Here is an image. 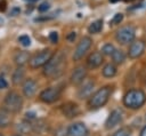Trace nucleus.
Returning <instances> with one entry per match:
<instances>
[{
	"label": "nucleus",
	"mask_w": 146,
	"mask_h": 136,
	"mask_svg": "<svg viewBox=\"0 0 146 136\" xmlns=\"http://www.w3.org/2000/svg\"><path fill=\"white\" fill-rule=\"evenodd\" d=\"M65 54L63 51H58L52 55L49 62L43 66V74L46 77H57L63 72L65 66Z\"/></svg>",
	"instance_id": "obj_1"
},
{
	"label": "nucleus",
	"mask_w": 146,
	"mask_h": 136,
	"mask_svg": "<svg viewBox=\"0 0 146 136\" xmlns=\"http://www.w3.org/2000/svg\"><path fill=\"white\" fill-rule=\"evenodd\" d=\"M146 102V94L141 89H130L123 96V104L130 110L140 109Z\"/></svg>",
	"instance_id": "obj_2"
},
{
	"label": "nucleus",
	"mask_w": 146,
	"mask_h": 136,
	"mask_svg": "<svg viewBox=\"0 0 146 136\" xmlns=\"http://www.w3.org/2000/svg\"><path fill=\"white\" fill-rule=\"evenodd\" d=\"M112 93H113V87L112 86H104V87L99 88L98 90H96L89 97V101H88L89 107L91 110L100 109L102 106H104L107 103Z\"/></svg>",
	"instance_id": "obj_3"
},
{
	"label": "nucleus",
	"mask_w": 146,
	"mask_h": 136,
	"mask_svg": "<svg viewBox=\"0 0 146 136\" xmlns=\"http://www.w3.org/2000/svg\"><path fill=\"white\" fill-rule=\"evenodd\" d=\"M23 107V98L16 91H10L6 95L3 99V109L10 113H17Z\"/></svg>",
	"instance_id": "obj_4"
},
{
	"label": "nucleus",
	"mask_w": 146,
	"mask_h": 136,
	"mask_svg": "<svg viewBox=\"0 0 146 136\" xmlns=\"http://www.w3.org/2000/svg\"><path fill=\"white\" fill-rule=\"evenodd\" d=\"M135 37H136V30L131 25L122 26L115 33V39L121 45H129V43H131L133 41Z\"/></svg>",
	"instance_id": "obj_5"
},
{
	"label": "nucleus",
	"mask_w": 146,
	"mask_h": 136,
	"mask_svg": "<svg viewBox=\"0 0 146 136\" xmlns=\"http://www.w3.org/2000/svg\"><path fill=\"white\" fill-rule=\"evenodd\" d=\"M51 57H52V51L50 49H44L35 54L33 57H31L29 61V64L32 69H38V67L44 66Z\"/></svg>",
	"instance_id": "obj_6"
},
{
	"label": "nucleus",
	"mask_w": 146,
	"mask_h": 136,
	"mask_svg": "<svg viewBox=\"0 0 146 136\" xmlns=\"http://www.w3.org/2000/svg\"><path fill=\"white\" fill-rule=\"evenodd\" d=\"M91 45H92V40H91V38H89V37H83L80 41H79V43L76 45V48L74 49V53H73V61H80L84 55H86V53L89 50V48L91 47Z\"/></svg>",
	"instance_id": "obj_7"
},
{
	"label": "nucleus",
	"mask_w": 146,
	"mask_h": 136,
	"mask_svg": "<svg viewBox=\"0 0 146 136\" xmlns=\"http://www.w3.org/2000/svg\"><path fill=\"white\" fill-rule=\"evenodd\" d=\"M59 96H60V89L57 88V87H49V88H46V89H43V90L40 93V95H39L40 99H41L43 103H48V104L56 102V101L59 98Z\"/></svg>",
	"instance_id": "obj_8"
},
{
	"label": "nucleus",
	"mask_w": 146,
	"mask_h": 136,
	"mask_svg": "<svg viewBox=\"0 0 146 136\" xmlns=\"http://www.w3.org/2000/svg\"><path fill=\"white\" fill-rule=\"evenodd\" d=\"M145 48H146V43L143 41V40H136V41H132L130 43V47L128 49V56L132 59L135 58H138L140 57L144 51H145Z\"/></svg>",
	"instance_id": "obj_9"
},
{
	"label": "nucleus",
	"mask_w": 146,
	"mask_h": 136,
	"mask_svg": "<svg viewBox=\"0 0 146 136\" xmlns=\"http://www.w3.org/2000/svg\"><path fill=\"white\" fill-rule=\"evenodd\" d=\"M122 120H123V112H122V110L115 109V110H113L108 114V117H107V119L105 121V128L106 129H112L115 126H117Z\"/></svg>",
	"instance_id": "obj_10"
},
{
	"label": "nucleus",
	"mask_w": 146,
	"mask_h": 136,
	"mask_svg": "<svg viewBox=\"0 0 146 136\" xmlns=\"http://www.w3.org/2000/svg\"><path fill=\"white\" fill-rule=\"evenodd\" d=\"M88 128L83 122H74L67 128V136H87Z\"/></svg>",
	"instance_id": "obj_11"
},
{
	"label": "nucleus",
	"mask_w": 146,
	"mask_h": 136,
	"mask_svg": "<svg viewBox=\"0 0 146 136\" xmlns=\"http://www.w3.org/2000/svg\"><path fill=\"white\" fill-rule=\"evenodd\" d=\"M86 75H87V69H86V66H83V65L76 66L73 70L72 74H71V82L73 85H80L86 79Z\"/></svg>",
	"instance_id": "obj_12"
},
{
	"label": "nucleus",
	"mask_w": 146,
	"mask_h": 136,
	"mask_svg": "<svg viewBox=\"0 0 146 136\" xmlns=\"http://www.w3.org/2000/svg\"><path fill=\"white\" fill-rule=\"evenodd\" d=\"M104 62V57H103V54L99 53V51H94L91 53L88 58H87V66L91 70L94 69H97L102 65V63Z\"/></svg>",
	"instance_id": "obj_13"
},
{
	"label": "nucleus",
	"mask_w": 146,
	"mask_h": 136,
	"mask_svg": "<svg viewBox=\"0 0 146 136\" xmlns=\"http://www.w3.org/2000/svg\"><path fill=\"white\" fill-rule=\"evenodd\" d=\"M36 88H38L36 82H35L33 79L29 78V79H26V80L23 82V88H22V90H23L24 96L30 98V97H33V96H34V94L36 93Z\"/></svg>",
	"instance_id": "obj_14"
},
{
	"label": "nucleus",
	"mask_w": 146,
	"mask_h": 136,
	"mask_svg": "<svg viewBox=\"0 0 146 136\" xmlns=\"http://www.w3.org/2000/svg\"><path fill=\"white\" fill-rule=\"evenodd\" d=\"M94 86L95 83L92 81H88L86 83L82 85V87L79 89L78 91V96L79 98L83 99V98H87V97H90L92 95V89H94Z\"/></svg>",
	"instance_id": "obj_15"
},
{
	"label": "nucleus",
	"mask_w": 146,
	"mask_h": 136,
	"mask_svg": "<svg viewBox=\"0 0 146 136\" xmlns=\"http://www.w3.org/2000/svg\"><path fill=\"white\" fill-rule=\"evenodd\" d=\"M63 113L68 117V118H72V117H75L78 113H79V109H78V105L76 104H73V103H67V104H64L63 107Z\"/></svg>",
	"instance_id": "obj_16"
},
{
	"label": "nucleus",
	"mask_w": 146,
	"mask_h": 136,
	"mask_svg": "<svg viewBox=\"0 0 146 136\" xmlns=\"http://www.w3.org/2000/svg\"><path fill=\"white\" fill-rule=\"evenodd\" d=\"M14 61H15V63H16L17 65L23 66L26 62L30 61V55H29L27 51H25V50H21V51H18V53L15 55Z\"/></svg>",
	"instance_id": "obj_17"
},
{
	"label": "nucleus",
	"mask_w": 146,
	"mask_h": 136,
	"mask_svg": "<svg viewBox=\"0 0 146 136\" xmlns=\"http://www.w3.org/2000/svg\"><path fill=\"white\" fill-rule=\"evenodd\" d=\"M24 77H25V71H24V69H23V66H17V69L14 71V73H13V78H11V80H13V83L14 85H19L23 80H24Z\"/></svg>",
	"instance_id": "obj_18"
},
{
	"label": "nucleus",
	"mask_w": 146,
	"mask_h": 136,
	"mask_svg": "<svg viewBox=\"0 0 146 136\" xmlns=\"http://www.w3.org/2000/svg\"><path fill=\"white\" fill-rule=\"evenodd\" d=\"M102 73L105 78H113L116 74V66L113 63H108L103 67Z\"/></svg>",
	"instance_id": "obj_19"
},
{
	"label": "nucleus",
	"mask_w": 146,
	"mask_h": 136,
	"mask_svg": "<svg viewBox=\"0 0 146 136\" xmlns=\"http://www.w3.org/2000/svg\"><path fill=\"white\" fill-rule=\"evenodd\" d=\"M11 121V117H10V112L7 111L6 109H1L0 110V127H6L10 123Z\"/></svg>",
	"instance_id": "obj_20"
},
{
	"label": "nucleus",
	"mask_w": 146,
	"mask_h": 136,
	"mask_svg": "<svg viewBox=\"0 0 146 136\" xmlns=\"http://www.w3.org/2000/svg\"><path fill=\"white\" fill-rule=\"evenodd\" d=\"M112 59L114 64H122L125 61V54L121 49H115V51L112 54Z\"/></svg>",
	"instance_id": "obj_21"
},
{
	"label": "nucleus",
	"mask_w": 146,
	"mask_h": 136,
	"mask_svg": "<svg viewBox=\"0 0 146 136\" xmlns=\"http://www.w3.org/2000/svg\"><path fill=\"white\" fill-rule=\"evenodd\" d=\"M103 29V21L102 19H97L95 22H92L89 26H88V32L91 34H96L98 32H100Z\"/></svg>",
	"instance_id": "obj_22"
},
{
	"label": "nucleus",
	"mask_w": 146,
	"mask_h": 136,
	"mask_svg": "<svg viewBox=\"0 0 146 136\" xmlns=\"http://www.w3.org/2000/svg\"><path fill=\"white\" fill-rule=\"evenodd\" d=\"M115 51V47L112 43H105L102 47V54L103 55H107V56H112V54Z\"/></svg>",
	"instance_id": "obj_23"
},
{
	"label": "nucleus",
	"mask_w": 146,
	"mask_h": 136,
	"mask_svg": "<svg viewBox=\"0 0 146 136\" xmlns=\"http://www.w3.org/2000/svg\"><path fill=\"white\" fill-rule=\"evenodd\" d=\"M112 136H131V129L129 127H122L117 129Z\"/></svg>",
	"instance_id": "obj_24"
},
{
	"label": "nucleus",
	"mask_w": 146,
	"mask_h": 136,
	"mask_svg": "<svg viewBox=\"0 0 146 136\" xmlns=\"http://www.w3.org/2000/svg\"><path fill=\"white\" fill-rule=\"evenodd\" d=\"M122 21H123V14L117 13V14H115V15L113 16V18L110 21V24H111V25H116V24H120Z\"/></svg>",
	"instance_id": "obj_25"
},
{
	"label": "nucleus",
	"mask_w": 146,
	"mask_h": 136,
	"mask_svg": "<svg viewBox=\"0 0 146 136\" xmlns=\"http://www.w3.org/2000/svg\"><path fill=\"white\" fill-rule=\"evenodd\" d=\"M18 41H19V43H21L22 46H24V47H29V46L31 45V39H30V37L26 35V34L18 37Z\"/></svg>",
	"instance_id": "obj_26"
},
{
	"label": "nucleus",
	"mask_w": 146,
	"mask_h": 136,
	"mask_svg": "<svg viewBox=\"0 0 146 136\" xmlns=\"http://www.w3.org/2000/svg\"><path fill=\"white\" fill-rule=\"evenodd\" d=\"M49 8H50V6H49V3H48L47 1H44V2H42L40 6H38V10H39L40 13H44V11H47Z\"/></svg>",
	"instance_id": "obj_27"
},
{
	"label": "nucleus",
	"mask_w": 146,
	"mask_h": 136,
	"mask_svg": "<svg viewBox=\"0 0 146 136\" xmlns=\"http://www.w3.org/2000/svg\"><path fill=\"white\" fill-rule=\"evenodd\" d=\"M49 40L51 41V43H57V41H58V33L55 32V31L50 32L49 33Z\"/></svg>",
	"instance_id": "obj_28"
},
{
	"label": "nucleus",
	"mask_w": 146,
	"mask_h": 136,
	"mask_svg": "<svg viewBox=\"0 0 146 136\" xmlns=\"http://www.w3.org/2000/svg\"><path fill=\"white\" fill-rule=\"evenodd\" d=\"M8 87V81L3 74H0V89H5Z\"/></svg>",
	"instance_id": "obj_29"
},
{
	"label": "nucleus",
	"mask_w": 146,
	"mask_h": 136,
	"mask_svg": "<svg viewBox=\"0 0 146 136\" xmlns=\"http://www.w3.org/2000/svg\"><path fill=\"white\" fill-rule=\"evenodd\" d=\"M75 38H76V33L75 32H70L67 35H66V39L68 40V41H74L75 40Z\"/></svg>",
	"instance_id": "obj_30"
},
{
	"label": "nucleus",
	"mask_w": 146,
	"mask_h": 136,
	"mask_svg": "<svg viewBox=\"0 0 146 136\" xmlns=\"http://www.w3.org/2000/svg\"><path fill=\"white\" fill-rule=\"evenodd\" d=\"M21 13V9L18 8V7H14V8H11V10H10V15L11 16H16V15H18Z\"/></svg>",
	"instance_id": "obj_31"
},
{
	"label": "nucleus",
	"mask_w": 146,
	"mask_h": 136,
	"mask_svg": "<svg viewBox=\"0 0 146 136\" xmlns=\"http://www.w3.org/2000/svg\"><path fill=\"white\" fill-rule=\"evenodd\" d=\"M26 117H27L29 119H34V118H35V113H34V112H27V113H26Z\"/></svg>",
	"instance_id": "obj_32"
},
{
	"label": "nucleus",
	"mask_w": 146,
	"mask_h": 136,
	"mask_svg": "<svg viewBox=\"0 0 146 136\" xmlns=\"http://www.w3.org/2000/svg\"><path fill=\"white\" fill-rule=\"evenodd\" d=\"M139 136H146V125L141 128V130H140V134H139Z\"/></svg>",
	"instance_id": "obj_33"
},
{
	"label": "nucleus",
	"mask_w": 146,
	"mask_h": 136,
	"mask_svg": "<svg viewBox=\"0 0 146 136\" xmlns=\"http://www.w3.org/2000/svg\"><path fill=\"white\" fill-rule=\"evenodd\" d=\"M29 1H31V2H33V1H38V0H29Z\"/></svg>",
	"instance_id": "obj_34"
},
{
	"label": "nucleus",
	"mask_w": 146,
	"mask_h": 136,
	"mask_svg": "<svg viewBox=\"0 0 146 136\" xmlns=\"http://www.w3.org/2000/svg\"><path fill=\"white\" fill-rule=\"evenodd\" d=\"M110 1H112V2H114V1H116V0H110Z\"/></svg>",
	"instance_id": "obj_35"
},
{
	"label": "nucleus",
	"mask_w": 146,
	"mask_h": 136,
	"mask_svg": "<svg viewBox=\"0 0 146 136\" xmlns=\"http://www.w3.org/2000/svg\"><path fill=\"white\" fill-rule=\"evenodd\" d=\"M127 1H128V0H127Z\"/></svg>",
	"instance_id": "obj_36"
},
{
	"label": "nucleus",
	"mask_w": 146,
	"mask_h": 136,
	"mask_svg": "<svg viewBox=\"0 0 146 136\" xmlns=\"http://www.w3.org/2000/svg\"><path fill=\"white\" fill-rule=\"evenodd\" d=\"M0 136H1V135H0Z\"/></svg>",
	"instance_id": "obj_37"
},
{
	"label": "nucleus",
	"mask_w": 146,
	"mask_h": 136,
	"mask_svg": "<svg viewBox=\"0 0 146 136\" xmlns=\"http://www.w3.org/2000/svg\"><path fill=\"white\" fill-rule=\"evenodd\" d=\"M17 136H18V135H17Z\"/></svg>",
	"instance_id": "obj_38"
}]
</instances>
